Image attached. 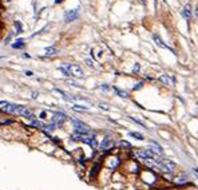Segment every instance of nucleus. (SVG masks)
<instances>
[{"label": "nucleus", "instance_id": "obj_1", "mask_svg": "<svg viewBox=\"0 0 198 190\" xmlns=\"http://www.w3.org/2000/svg\"><path fill=\"white\" fill-rule=\"evenodd\" d=\"M138 175H139V181H142L147 186H155L159 181L158 173L154 171V170H150V169H146V167L142 169L141 173Z\"/></svg>", "mask_w": 198, "mask_h": 190}, {"label": "nucleus", "instance_id": "obj_2", "mask_svg": "<svg viewBox=\"0 0 198 190\" xmlns=\"http://www.w3.org/2000/svg\"><path fill=\"white\" fill-rule=\"evenodd\" d=\"M122 164H123V159L117 154H109L103 159V166L106 167V170H110L111 173H114L118 167H121Z\"/></svg>", "mask_w": 198, "mask_h": 190}, {"label": "nucleus", "instance_id": "obj_3", "mask_svg": "<svg viewBox=\"0 0 198 190\" xmlns=\"http://www.w3.org/2000/svg\"><path fill=\"white\" fill-rule=\"evenodd\" d=\"M142 170V165L138 159H134V158H128V159H124L123 164H122V171L124 173H128V174H135L138 175Z\"/></svg>", "mask_w": 198, "mask_h": 190}, {"label": "nucleus", "instance_id": "obj_4", "mask_svg": "<svg viewBox=\"0 0 198 190\" xmlns=\"http://www.w3.org/2000/svg\"><path fill=\"white\" fill-rule=\"evenodd\" d=\"M172 182L177 186V187H179V189L186 187V186L190 185L189 174H187V173H183V171H178L177 174L174 173V174H173V178H172Z\"/></svg>", "mask_w": 198, "mask_h": 190}, {"label": "nucleus", "instance_id": "obj_5", "mask_svg": "<svg viewBox=\"0 0 198 190\" xmlns=\"http://www.w3.org/2000/svg\"><path fill=\"white\" fill-rule=\"evenodd\" d=\"M115 146H117V143H115V141L113 139V138L105 137L103 139H102L101 143H99V147H98V150L102 151V153H105V154H107V153H110V151L114 150Z\"/></svg>", "mask_w": 198, "mask_h": 190}, {"label": "nucleus", "instance_id": "obj_6", "mask_svg": "<svg viewBox=\"0 0 198 190\" xmlns=\"http://www.w3.org/2000/svg\"><path fill=\"white\" fill-rule=\"evenodd\" d=\"M72 120V124H74V131L78 134H86L90 133V127H88L86 123H83L82 120L79 119H71Z\"/></svg>", "mask_w": 198, "mask_h": 190}, {"label": "nucleus", "instance_id": "obj_7", "mask_svg": "<svg viewBox=\"0 0 198 190\" xmlns=\"http://www.w3.org/2000/svg\"><path fill=\"white\" fill-rule=\"evenodd\" d=\"M51 119H52V122L56 124L58 127H60V126L67 120V115L64 114V113H62V111H55L52 114V118H51Z\"/></svg>", "mask_w": 198, "mask_h": 190}, {"label": "nucleus", "instance_id": "obj_8", "mask_svg": "<svg viewBox=\"0 0 198 190\" xmlns=\"http://www.w3.org/2000/svg\"><path fill=\"white\" fill-rule=\"evenodd\" d=\"M67 70L70 71V74L72 76H76V78H83L84 76L83 70L78 64H67Z\"/></svg>", "mask_w": 198, "mask_h": 190}, {"label": "nucleus", "instance_id": "obj_9", "mask_svg": "<svg viewBox=\"0 0 198 190\" xmlns=\"http://www.w3.org/2000/svg\"><path fill=\"white\" fill-rule=\"evenodd\" d=\"M78 16H79V8L71 9V11H67V12L64 13V20H66L67 23L74 22V20L78 19Z\"/></svg>", "mask_w": 198, "mask_h": 190}, {"label": "nucleus", "instance_id": "obj_10", "mask_svg": "<svg viewBox=\"0 0 198 190\" xmlns=\"http://www.w3.org/2000/svg\"><path fill=\"white\" fill-rule=\"evenodd\" d=\"M150 149L154 151L157 155H159V157H162V155H163V149H162V146L159 145L158 142L150 141Z\"/></svg>", "mask_w": 198, "mask_h": 190}, {"label": "nucleus", "instance_id": "obj_11", "mask_svg": "<svg viewBox=\"0 0 198 190\" xmlns=\"http://www.w3.org/2000/svg\"><path fill=\"white\" fill-rule=\"evenodd\" d=\"M153 40H154V42H155V44L158 46V47H161V48L170 50V51H172L173 54H175V52H174V50H173V48H170V47H169V46H167V44H165V43H163V40L161 39V38H159V35H157V34H153Z\"/></svg>", "mask_w": 198, "mask_h": 190}, {"label": "nucleus", "instance_id": "obj_12", "mask_svg": "<svg viewBox=\"0 0 198 190\" xmlns=\"http://www.w3.org/2000/svg\"><path fill=\"white\" fill-rule=\"evenodd\" d=\"M117 147L121 149V150H126V151H131L132 150L131 143L127 142V141H123V139H121V141L117 142Z\"/></svg>", "mask_w": 198, "mask_h": 190}, {"label": "nucleus", "instance_id": "obj_13", "mask_svg": "<svg viewBox=\"0 0 198 190\" xmlns=\"http://www.w3.org/2000/svg\"><path fill=\"white\" fill-rule=\"evenodd\" d=\"M182 16L186 20H190V18H191V7H190V4H186L183 7V9H182Z\"/></svg>", "mask_w": 198, "mask_h": 190}, {"label": "nucleus", "instance_id": "obj_14", "mask_svg": "<svg viewBox=\"0 0 198 190\" xmlns=\"http://www.w3.org/2000/svg\"><path fill=\"white\" fill-rule=\"evenodd\" d=\"M56 54H58V50L55 47H47V48L44 50V55L46 56H54Z\"/></svg>", "mask_w": 198, "mask_h": 190}, {"label": "nucleus", "instance_id": "obj_15", "mask_svg": "<svg viewBox=\"0 0 198 190\" xmlns=\"http://www.w3.org/2000/svg\"><path fill=\"white\" fill-rule=\"evenodd\" d=\"M113 90L115 91V94H117L118 97H121V98H128V93H127V91H123V90L118 89V87H113Z\"/></svg>", "mask_w": 198, "mask_h": 190}, {"label": "nucleus", "instance_id": "obj_16", "mask_svg": "<svg viewBox=\"0 0 198 190\" xmlns=\"http://www.w3.org/2000/svg\"><path fill=\"white\" fill-rule=\"evenodd\" d=\"M128 135L132 137L134 139H136V141H143V139H145V137H143L141 133H136V131H131V133H128Z\"/></svg>", "mask_w": 198, "mask_h": 190}, {"label": "nucleus", "instance_id": "obj_17", "mask_svg": "<svg viewBox=\"0 0 198 190\" xmlns=\"http://www.w3.org/2000/svg\"><path fill=\"white\" fill-rule=\"evenodd\" d=\"M23 42H24L23 39H18L16 42H15V43H12V46H11V47H12V48H22L23 46H24V43H23Z\"/></svg>", "mask_w": 198, "mask_h": 190}, {"label": "nucleus", "instance_id": "obj_18", "mask_svg": "<svg viewBox=\"0 0 198 190\" xmlns=\"http://www.w3.org/2000/svg\"><path fill=\"white\" fill-rule=\"evenodd\" d=\"M128 119L132 120V122H135V123H138V124H141V126H143V127H146L145 122H143V120H141L139 118H136V117H128Z\"/></svg>", "mask_w": 198, "mask_h": 190}, {"label": "nucleus", "instance_id": "obj_19", "mask_svg": "<svg viewBox=\"0 0 198 190\" xmlns=\"http://www.w3.org/2000/svg\"><path fill=\"white\" fill-rule=\"evenodd\" d=\"M159 80H161L163 84H170V79H169V76H167L166 74H162V75L159 76Z\"/></svg>", "mask_w": 198, "mask_h": 190}, {"label": "nucleus", "instance_id": "obj_20", "mask_svg": "<svg viewBox=\"0 0 198 190\" xmlns=\"http://www.w3.org/2000/svg\"><path fill=\"white\" fill-rule=\"evenodd\" d=\"M13 24H15V27H16V31H15V32H16V34H20V32L23 31V26L20 24V22H18V20H16V22L13 23Z\"/></svg>", "mask_w": 198, "mask_h": 190}, {"label": "nucleus", "instance_id": "obj_21", "mask_svg": "<svg viewBox=\"0 0 198 190\" xmlns=\"http://www.w3.org/2000/svg\"><path fill=\"white\" fill-rule=\"evenodd\" d=\"M72 109H74V110H76V111H86V110H88V107L79 106V105H75V106H72Z\"/></svg>", "mask_w": 198, "mask_h": 190}, {"label": "nucleus", "instance_id": "obj_22", "mask_svg": "<svg viewBox=\"0 0 198 190\" xmlns=\"http://www.w3.org/2000/svg\"><path fill=\"white\" fill-rule=\"evenodd\" d=\"M139 68H141V66H139V63H135V64H134V67H132V74H138V71H139Z\"/></svg>", "mask_w": 198, "mask_h": 190}, {"label": "nucleus", "instance_id": "obj_23", "mask_svg": "<svg viewBox=\"0 0 198 190\" xmlns=\"http://www.w3.org/2000/svg\"><path fill=\"white\" fill-rule=\"evenodd\" d=\"M143 82H138V83H136V86H134V90H139V89H142V87H143Z\"/></svg>", "mask_w": 198, "mask_h": 190}, {"label": "nucleus", "instance_id": "obj_24", "mask_svg": "<svg viewBox=\"0 0 198 190\" xmlns=\"http://www.w3.org/2000/svg\"><path fill=\"white\" fill-rule=\"evenodd\" d=\"M39 118L40 119H46V118H47V113H46V111H42L39 114Z\"/></svg>", "mask_w": 198, "mask_h": 190}, {"label": "nucleus", "instance_id": "obj_25", "mask_svg": "<svg viewBox=\"0 0 198 190\" xmlns=\"http://www.w3.org/2000/svg\"><path fill=\"white\" fill-rule=\"evenodd\" d=\"M101 89H102V90H105V91H106V90H109V86L103 83V84H101Z\"/></svg>", "mask_w": 198, "mask_h": 190}, {"label": "nucleus", "instance_id": "obj_26", "mask_svg": "<svg viewBox=\"0 0 198 190\" xmlns=\"http://www.w3.org/2000/svg\"><path fill=\"white\" fill-rule=\"evenodd\" d=\"M99 107H103L105 110H109V106H107V105H105V103H101V105H99Z\"/></svg>", "mask_w": 198, "mask_h": 190}, {"label": "nucleus", "instance_id": "obj_27", "mask_svg": "<svg viewBox=\"0 0 198 190\" xmlns=\"http://www.w3.org/2000/svg\"><path fill=\"white\" fill-rule=\"evenodd\" d=\"M32 98H34V99H36V98H38V91H34V93H32V95H31Z\"/></svg>", "mask_w": 198, "mask_h": 190}, {"label": "nucleus", "instance_id": "obj_28", "mask_svg": "<svg viewBox=\"0 0 198 190\" xmlns=\"http://www.w3.org/2000/svg\"><path fill=\"white\" fill-rule=\"evenodd\" d=\"M26 75L27 76H32L34 75V72H32V71H26Z\"/></svg>", "mask_w": 198, "mask_h": 190}, {"label": "nucleus", "instance_id": "obj_29", "mask_svg": "<svg viewBox=\"0 0 198 190\" xmlns=\"http://www.w3.org/2000/svg\"><path fill=\"white\" fill-rule=\"evenodd\" d=\"M193 171L195 173V175H197V177H198V167H194V169H193Z\"/></svg>", "mask_w": 198, "mask_h": 190}, {"label": "nucleus", "instance_id": "obj_30", "mask_svg": "<svg viewBox=\"0 0 198 190\" xmlns=\"http://www.w3.org/2000/svg\"><path fill=\"white\" fill-rule=\"evenodd\" d=\"M63 0H55V3H56V4H59V3H62Z\"/></svg>", "mask_w": 198, "mask_h": 190}, {"label": "nucleus", "instance_id": "obj_31", "mask_svg": "<svg viewBox=\"0 0 198 190\" xmlns=\"http://www.w3.org/2000/svg\"><path fill=\"white\" fill-rule=\"evenodd\" d=\"M195 16H197V18H198V7H197V8H195Z\"/></svg>", "mask_w": 198, "mask_h": 190}, {"label": "nucleus", "instance_id": "obj_32", "mask_svg": "<svg viewBox=\"0 0 198 190\" xmlns=\"http://www.w3.org/2000/svg\"><path fill=\"white\" fill-rule=\"evenodd\" d=\"M197 179H198V177H197Z\"/></svg>", "mask_w": 198, "mask_h": 190}]
</instances>
